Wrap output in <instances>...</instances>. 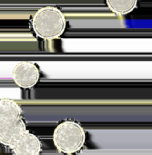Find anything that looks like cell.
Wrapping results in <instances>:
<instances>
[{
    "label": "cell",
    "mask_w": 152,
    "mask_h": 155,
    "mask_svg": "<svg viewBox=\"0 0 152 155\" xmlns=\"http://www.w3.org/2000/svg\"><path fill=\"white\" fill-rule=\"evenodd\" d=\"M86 141L84 128L77 122L66 120L60 123L53 133V143L62 153L73 154L83 147Z\"/></svg>",
    "instance_id": "7a4b0ae2"
},
{
    "label": "cell",
    "mask_w": 152,
    "mask_h": 155,
    "mask_svg": "<svg viewBox=\"0 0 152 155\" xmlns=\"http://www.w3.org/2000/svg\"><path fill=\"white\" fill-rule=\"evenodd\" d=\"M139 0H106L109 10L117 15H125L131 13L137 6Z\"/></svg>",
    "instance_id": "52a82bcc"
},
{
    "label": "cell",
    "mask_w": 152,
    "mask_h": 155,
    "mask_svg": "<svg viewBox=\"0 0 152 155\" xmlns=\"http://www.w3.org/2000/svg\"><path fill=\"white\" fill-rule=\"evenodd\" d=\"M31 26L35 35L45 40L59 38L67 28V19L63 12L56 6L38 9L32 17Z\"/></svg>",
    "instance_id": "6da1fadb"
},
{
    "label": "cell",
    "mask_w": 152,
    "mask_h": 155,
    "mask_svg": "<svg viewBox=\"0 0 152 155\" xmlns=\"http://www.w3.org/2000/svg\"><path fill=\"white\" fill-rule=\"evenodd\" d=\"M22 110L19 104L12 99H0V124L12 123L21 119Z\"/></svg>",
    "instance_id": "8992f818"
},
{
    "label": "cell",
    "mask_w": 152,
    "mask_h": 155,
    "mask_svg": "<svg viewBox=\"0 0 152 155\" xmlns=\"http://www.w3.org/2000/svg\"><path fill=\"white\" fill-rule=\"evenodd\" d=\"M26 131V124L22 119L12 123L0 124V143L12 148Z\"/></svg>",
    "instance_id": "277c9868"
},
{
    "label": "cell",
    "mask_w": 152,
    "mask_h": 155,
    "mask_svg": "<svg viewBox=\"0 0 152 155\" xmlns=\"http://www.w3.org/2000/svg\"><path fill=\"white\" fill-rule=\"evenodd\" d=\"M38 67L31 62H20L12 71V78L16 85L21 88H31L39 80Z\"/></svg>",
    "instance_id": "3957f363"
},
{
    "label": "cell",
    "mask_w": 152,
    "mask_h": 155,
    "mask_svg": "<svg viewBox=\"0 0 152 155\" xmlns=\"http://www.w3.org/2000/svg\"><path fill=\"white\" fill-rule=\"evenodd\" d=\"M41 147L38 137L26 130L11 149L15 155H39Z\"/></svg>",
    "instance_id": "5b68a950"
}]
</instances>
